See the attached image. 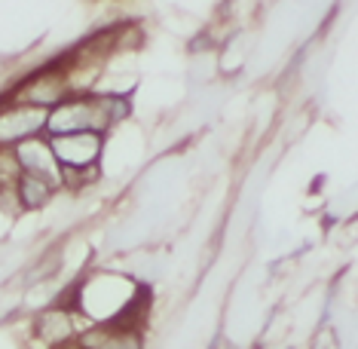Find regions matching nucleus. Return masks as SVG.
I'll use <instances>...</instances> for the list:
<instances>
[{
	"mask_svg": "<svg viewBox=\"0 0 358 349\" xmlns=\"http://www.w3.org/2000/svg\"><path fill=\"white\" fill-rule=\"evenodd\" d=\"M126 113V104L117 101L113 95H83V99H68L59 101L46 113V129L55 135L64 132H101L108 129L117 117Z\"/></svg>",
	"mask_w": 358,
	"mask_h": 349,
	"instance_id": "obj_1",
	"label": "nucleus"
},
{
	"mask_svg": "<svg viewBox=\"0 0 358 349\" xmlns=\"http://www.w3.org/2000/svg\"><path fill=\"white\" fill-rule=\"evenodd\" d=\"M52 153L59 159V166L64 172H89L95 166L101 153V138L99 132H64L55 135L52 141Z\"/></svg>",
	"mask_w": 358,
	"mask_h": 349,
	"instance_id": "obj_2",
	"label": "nucleus"
},
{
	"mask_svg": "<svg viewBox=\"0 0 358 349\" xmlns=\"http://www.w3.org/2000/svg\"><path fill=\"white\" fill-rule=\"evenodd\" d=\"M46 108L40 104H15V108L0 113V144H19L22 138L37 135L46 126Z\"/></svg>",
	"mask_w": 358,
	"mask_h": 349,
	"instance_id": "obj_3",
	"label": "nucleus"
},
{
	"mask_svg": "<svg viewBox=\"0 0 358 349\" xmlns=\"http://www.w3.org/2000/svg\"><path fill=\"white\" fill-rule=\"evenodd\" d=\"M15 159H19L22 172L28 175H40L46 178V181H59V159H55L52 153V144H43L37 141L34 135L31 138H22L19 144H15Z\"/></svg>",
	"mask_w": 358,
	"mask_h": 349,
	"instance_id": "obj_4",
	"label": "nucleus"
},
{
	"mask_svg": "<svg viewBox=\"0 0 358 349\" xmlns=\"http://www.w3.org/2000/svg\"><path fill=\"white\" fill-rule=\"evenodd\" d=\"M64 89H68V80L55 71H43L37 80L22 89L19 99L25 104H40V108H50V104H59L64 99Z\"/></svg>",
	"mask_w": 358,
	"mask_h": 349,
	"instance_id": "obj_5",
	"label": "nucleus"
},
{
	"mask_svg": "<svg viewBox=\"0 0 358 349\" xmlns=\"http://www.w3.org/2000/svg\"><path fill=\"white\" fill-rule=\"evenodd\" d=\"M19 199H22V206H28V208L43 206V202L50 199V181H46V178H40V175L22 172V181H19Z\"/></svg>",
	"mask_w": 358,
	"mask_h": 349,
	"instance_id": "obj_6",
	"label": "nucleus"
}]
</instances>
